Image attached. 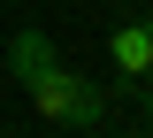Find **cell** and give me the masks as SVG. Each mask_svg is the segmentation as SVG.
Segmentation results:
<instances>
[{"mask_svg":"<svg viewBox=\"0 0 153 138\" xmlns=\"http://www.w3.org/2000/svg\"><path fill=\"white\" fill-rule=\"evenodd\" d=\"M138 107H146V131H153V77H138Z\"/></svg>","mask_w":153,"mask_h":138,"instance_id":"3","label":"cell"},{"mask_svg":"<svg viewBox=\"0 0 153 138\" xmlns=\"http://www.w3.org/2000/svg\"><path fill=\"white\" fill-rule=\"evenodd\" d=\"M107 61L123 77H153V16H130L107 31Z\"/></svg>","mask_w":153,"mask_h":138,"instance_id":"2","label":"cell"},{"mask_svg":"<svg viewBox=\"0 0 153 138\" xmlns=\"http://www.w3.org/2000/svg\"><path fill=\"white\" fill-rule=\"evenodd\" d=\"M8 69H16L23 100H31L54 131H107V92H100L92 77H76L69 61L54 54L46 31H16V39H8Z\"/></svg>","mask_w":153,"mask_h":138,"instance_id":"1","label":"cell"},{"mask_svg":"<svg viewBox=\"0 0 153 138\" xmlns=\"http://www.w3.org/2000/svg\"><path fill=\"white\" fill-rule=\"evenodd\" d=\"M115 138H153V131H146V123H138V131H115Z\"/></svg>","mask_w":153,"mask_h":138,"instance_id":"4","label":"cell"}]
</instances>
